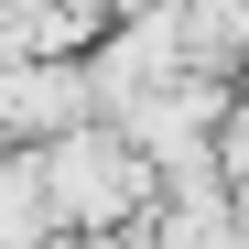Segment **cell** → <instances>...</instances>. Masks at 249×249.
<instances>
[{"mask_svg":"<svg viewBox=\"0 0 249 249\" xmlns=\"http://www.w3.org/2000/svg\"><path fill=\"white\" fill-rule=\"evenodd\" d=\"M0 119H11V141H54V130H76V119H98L87 54H11V76H0Z\"/></svg>","mask_w":249,"mask_h":249,"instance_id":"cell-2","label":"cell"},{"mask_svg":"<svg viewBox=\"0 0 249 249\" xmlns=\"http://www.w3.org/2000/svg\"><path fill=\"white\" fill-rule=\"evenodd\" d=\"M44 184H54V217L76 238H108V228H130V217L162 206V162L98 108V119H76V130L44 141Z\"/></svg>","mask_w":249,"mask_h":249,"instance_id":"cell-1","label":"cell"}]
</instances>
